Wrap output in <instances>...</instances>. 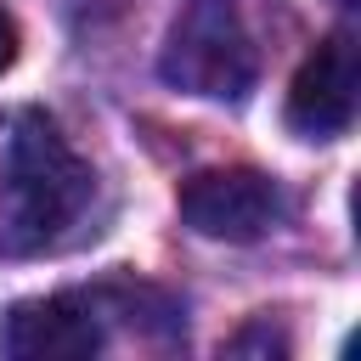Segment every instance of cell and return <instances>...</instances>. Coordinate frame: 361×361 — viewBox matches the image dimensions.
I'll return each mask as SVG.
<instances>
[{"label":"cell","mask_w":361,"mask_h":361,"mask_svg":"<svg viewBox=\"0 0 361 361\" xmlns=\"http://www.w3.org/2000/svg\"><path fill=\"white\" fill-rule=\"evenodd\" d=\"M361 102V51L355 34H327L293 73L288 85V130L305 141H333L350 130Z\"/></svg>","instance_id":"277c9868"},{"label":"cell","mask_w":361,"mask_h":361,"mask_svg":"<svg viewBox=\"0 0 361 361\" xmlns=\"http://www.w3.org/2000/svg\"><path fill=\"white\" fill-rule=\"evenodd\" d=\"M344 6H350V0H344Z\"/></svg>","instance_id":"52a82bcc"},{"label":"cell","mask_w":361,"mask_h":361,"mask_svg":"<svg viewBox=\"0 0 361 361\" xmlns=\"http://www.w3.org/2000/svg\"><path fill=\"white\" fill-rule=\"evenodd\" d=\"M90 203L85 158L34 107L0 113V254L51 248Z\"/></svg>","instance_id":"6da1fadb"},{"label":"cell","mask_w":361,"mask_h":361,"mask_svg":"<svg viewBox=\"0 0 361 361\" xmlns=\"http://www.w3.org/2000/svg\"><path fill=\"white\" fill-rule=\"evenodd\" d=\"M0 350L11 361H85L102 350V305L96 293H51L23 299L0 322Z\"/></svg>","instance_id":"5b68a950"},{"label":"cell","mask_w":361,"mask_h":361,"mask_svg":"<svg viewBox=\"0 0 361 361\" xmlns=\"http://www.w3.org/2000/svg\"><path fill=\"white\" fill-rule=\"evenodd\" d=\"M11 62H17V23L0 11V73H6Z\"/></svg>","instance_id":"8992f818"},{"label":"cell","mask_w":361,"mask_h":361,"mask_svg":"<svg viewBox=\"0 0 361 361\" xmlns=\"http://www.w3.org/2000/svg\"><path fill=\"white\" fill-rule=\"evenodd\" d=\"M180 220L214 243H254L282 220V192L259 169H203L180 186Z\"/></svg>","instance_id":"3957f363"},{"label":"cell","mask_w":361,"mask_h":361,"mask_svg":"<svg viewBox=\"0 0 361 361\" xmlns=\"http://www.w3.org/2000/svg\"><path fill=\"white\" fill-rule=\"evenodd\" d=\"M158 73L186 96H209V102L248 96L259 73V51H254L243 0H186L158 51Z\"/></svg>","instance_id":"7a4b0ae2"}]
</instances>
